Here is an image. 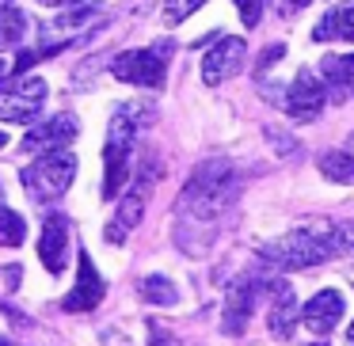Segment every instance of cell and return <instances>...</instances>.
<instances>
[{
  "label": "cell",
  "instance_id": "27",
  "mask_svg": "<svg viewBox=\"0 0 354 346\" xmlns=\"http://www.w3.org/2000/svg\"><path fill=\"white\" fill-rule=\"evenodd\" d=\"M313 0H274V8L282 12V16H297L301 8H308Z\"/></svg>",
  "mask_w": 354,
  "mask_h": 346
},
{
  "label": "cell",
  "instance_id": "1",
  "mask_svg": "<svg viewBox=\"0 0 354 346\" xmlns=\"http://www.w3.org/2000/svg\"><path fill=\"white\" fill-rule=\"evenodd\" d=\"M236 191L240 179L229 160H206L194 168V175L187 179L183 194H179V247L187 255H206L217 221L232 206Z\"/></svg>",
  "mask_w": 354,
  "mask_h": 346
},
{
  "label": "cell",
  "instance_id": "19",
  "mask_svg": "<svg viewBox=\"0 0 354 346\" xmlns=\"http://www.w3.org/2000/svg\"><path fill=\"white\" fill-rule=\"evenodd\" d=\"M138 293L149 300V305H160V308H168V305H176V300H179V289H176V285H171L164 274L141 278V282H138Z\"/></svg>",
  "mask_w": 354,
  "mask_h": 346
},
{
  "label": "cell",
  "instance_id": "9",
  "mask_svg": "<svg viewBox=\"0 0 354 346\" xmlns=\"http://www.w3.org/2000/svg\"><path fill=\"white\" fill-rule=\"evenodd\" d=\"M324 99H328V95H324V84L308 69H301L297 77H293L290 92H286L282 107L290 110V118H297V122H313V118H320Z\"/></svg>",
  "mask_w": 354,
  "mask_h": 346
},
{
  "label": "cell",
  "instance_id": "30",
  "mask_svg": "<svg viewBox=\"0 0 354 346\" xmlns=\"http://www.w3.org/2000/svg\"><path fill=\"white\" fill-rule=\"evenodd\" d=\"M4 145H8V137H4V133H0V148H4Z\"/></svg>",
  "mask_w": 354,
  "mask_h": 346
},
{
  "label": "cell",
  "instance_id": "8",
  "mask_svg": "<svg viewBox=\"0 0 354 346\" xmlns=\"http://www.w3.org/2000/svg\"><path fill=\"white\" fill-rule=\"evenodd\" d=\"M103 293H107V285H103V278H100V270H95L92 255L80 251V259H77V285L65 293L62 308H65V312H92V308L103 300Z\"/></svg>",
  "mask_w": 354,
  "mask_h": 346
},
{
  "label": "cell",
  "instance_id": "16",
  "mask_svg": "<svg viewBox=\"0 0 354 346\" xmlns=\"http://www.w3.org/2000/svg\"><path fill=\"white\" fill-rule=\"evenodd\" d=\"M320 80L335 99L354 95V54H328L320 61Z\"/></svg>",
  "mask_w": 354,
  "mask_h": 346
},
{
  "label": "cell",
  "instance_id": "2",
  "mask_svg": "<svg viewBox=\"0 0 354 346\" xmlns=\"http://www.w3.org/2000/svg\"><path fill=\"white\" fill-rule=\"evenodd\" d=\"M153 122V110L141 103H122L111 118L107 130V145H103V198H118L122 186L130 183V156H133V141L138 130Z\"/></svg>",
  "mask_w": 354,
  "mask_h": 346
},
{
  "label": "cell",
  "instance_id": "23",
  "mask_svg": "<svg viewBox=\"0 0 354 346\" xmlns=\"http://www.w3.org/2000/svg\"><path fill=\"white\" fill-rule=\"evenodd\" d=\"M282 54H286V46H282V42H274V46H267V50H263V54H259V61H255V77H259V80L267 77V73H270V65H274Z\"/></svg>",
  "mask_w": 354,
  "mask_h": 346
},
{
  "label": "cell",
  "instance_id": "5",
  "mask_svg": "<svg viewBox=\"0 0 354 346\" xmlns=\"http://www.w3.org/2000/svg\"><path fill=\"white\" fill-rule=\"evenodd\" d=\"M168 61H171V42H156V46H141V50H126L111 61V73L126 84L138 88H164L168 77Z\"/></svg>",
  "mask_w": 354,
  "mask_h": 346
},
{
  "label": "cell",
  "instance_id": "3",
  "mask_svg": "<svg viewBox=\"0 0 354 346\" xmlns=\"http://www.w3.org/2000/svg\"><path fill=\"white\" fill-rule=\"evenodd\" d=\"M331 255H339L335 244V224L320 221V224H301V229L286 232L282 240H270L259 247V259L274 262L278 270H305V267H320Z\"/></svg>",
  "mask_w": 354,
  "mask_h": 346
},
{
  "label": "cell",
  "instance_id": "13",
  "mask_svg": "<svg viewBox=\"0 0 354 346\" xmlns=\"http://www.w3.org/2000/svg\"><path fill=\"white\" fill-rule=\"evenodd\" d=\"M270 312H267V327L274 338H290L293 320H297V297H293V285L282 282V278H270Z\"/></svg>",
  "mask_w": 354,
  "mask_h": 346
},
{
  "label": "cell",
  "instance_id": "20",
  "mask_svg": "<svg viewBox=\"0 0 354 346\" xmlns=\"http://www.w3.org/2000/svg\"><path fill=\"white\" fill-rule=\"evenodd\" d=\"M24 31H27L24 12L12 8L8 0H0V50H4V46H16V42H24Z\"/></svg>",
  "mask_w": 354,
  "mask_h": 346
},
{
  "label": "cell",
  "instance_id": "15",
  "mask_svg": "<svg viewBox=\"0 0 354 346\" xmlns=\"http://www.w3.org/2000/svg\"><path fill=\"white\" fill-rule=\"evenodd\" d=\"M145 194H149V175H141V179H138V186L122 194V206H118V217L111 221V229H107V240H111V244L126 240V232H130L133 224L141 221V213H145Z\"/></svg>",
  "mask_w": 354,
  "mask_h": 346
},
{
  "label": "cell",
  "instance_id": "31",
  "mask_svg": "<svg viewBox=\"0 0 354 346\" xmlns=\"http://www.w3.org/2000/svg\"><path fill=\"white\" fill-rule=\"evenodd\" d=\"M0 346H12V343H8V338H0Z\"/></svg>",
  "mask_w": 354,
  "mask_h": 346
},
{
  "label": "cell",
  "instance_id": "26",
  "mask_svg": "<svg viewBox=\"0 0 354 346\" xmlns=\"http://www.w3.org/2000/svg\"><path fill=\"white\" fill-rule=\"evenodd\" d=\"M335 244H339V251H354V221L335 224Z\"/></svg>",
  "mask_w": 354,
  "mask_h": 346
},
{
  "label": "cell",
  "instance_id": "12",
  "mask_svg": "<svg viewBox=\"0 0 354 346\" xmlns=\"http://www.w3.org/2000/svg\"><path fill=\"white\" fill-rule=\"evenodd\" d=\"M39 259L50 274L65 270V259H69V224H65V217H57V213L46 217L42 236H39Z\"/></svg>",
  "mask_w": 354,
  "mask_h": 346
},
{
  "label": "cell",
  "instance_id": "7",
  "mask_svg": "<svg viewBox=\"0 0 354 346\" xmlns=\"http://www.w3.org/2000/svg\"><path fill=\"white\" fill-rule=\"evenodd\" d=\"M77 118L65 110V115H54V118H46V122H39V126H31V133L24 137V153H39V156H46V153H62L65 145H73V137H77Z\"/></svg>",
  "mask_w": 354,
  "mask_h": 346
},
{
  "label": "cell",
  "instance_id": "10",
  "mask_svg": "<svg viewBox=\"0 0 354 346\" xmlns=\"http://www.w3.org/2000/svg\"><path fill=\"white\" fill-rule=\"evenodd\" d=\"M255 297H259V282L255 278L232 282L229 297H225V312H221L225 335H244V327L252 323V312H255Z\"/></svg>",
  "mask_w": 354,
  "mask_h": 346
},
{
  "label": "cell",
  "instance_id": "6",
  "mask_svg": "<svg viewBox=\"0 0 354 346\" xmlns=\"http://www.w3.org/2000/svg\"><path fill=\"white\" fill-rule=\"evenodd\" d=\"M46 99V80L39 77H12L0 84V118L4 122H31Z\"/></svg>",
  "mask_w": 354,
  "mask_h": 346
},
{
  "label": "cell",
  "instance_id": "32",
  "mask_svg": "<svg viewBox=\"0 0 354 346\" xmlns=\"http://www.w3.org/2000/svg\"><path fill=\"white\" fill-rule=\"evenodd\" d=\"M313 346H324V343H313Z\"/></svg>",
  "mask_w": 354,
  "mask_h": 346
},
{
  "label": "cell",
  "instance_id": "17",
  "mask_svg": "<svg viewBox=\"0 0 354 346\" xmlns=\"http://www.w3.org/2000/svg\"><path fill=\"white\" fill-rule=\"evenodd\" d=\"M313 39L316 42H328V39L354 42V0H351V4H343V8H331L328 16L313 27Z\"/></svg>",
  "mask_w": 354,
  "mask_h": 346
},
{
  "label": "cell",
  "instance_id": "11",
  "mask_svg": "<svg viewBox=\"0 0 354 346\" xmlns=\"http://www.w3.org/2000/svg\"><path fill=\"white\" fill-rule=\"evenodd\" d=\"M244 39H236V35H229V39L214 42V46L206 50V57H202V80L206 84H221V80H229L232 73L244 65Z\"/></svg>",
  "mask_w": 354,
  "mask_h": 346
},
{
  "label": "cell",
  "instance_id": "22",
  "mask_svg": "<svg viewBox=\"0 0 354 346\" xmlns=\"http://www.w3.org/2000/svg\"><path fill=\"white\" fill-rule=\"evenodd\" d=\"M202 4H206V0H168V4H164V23H168V27H179L183 19H191L194 12L202 8Z\"/></svg>",
  "mask_w": 354,
  "mask_h": 346
},
{
  "label": "cell",
  "instance_id": "29",
  "mask_svg": "<svg viewBox=\"0 0 354 346\" xmlns=\"http://www.w3.org/2000/svg\"><path fill=\"white\" fill-rule=\"evenodd\" d=\"M346 343L354 346V320H351V327H346Z\"/></svg>",
  "mask_w": 354,
  "mask_h": 346
},
{
  "label": "cell",
  "instance_id": "18",
  "mask_svg": "<svg viewBox=\"0 0 354 346\" xmlns=\"http://www.w3.org/2000/svg\"><path fill=\"white\" fill-rule=\"evenodd\" d=\"M320 175L331 179V183H354V153H343V148H331V153L320 156Z\"/></svg>",
  "mask_w": 354,
  "mask_h": 346
},
{
  "label": "cell",
  "instance_id": "25",
  "mask_svg": "<svg viewBox=\"0 0 354 346\" xmlns=\"http://www.w3.org/2000/svg\"><path fill=\"white\" fill-rule=\"evenodd\" d=\"M236 8H240V19H244V27H259L263 0H236Z\"/></svg>",
  "mask_w": 354,
  "mask_h": 346
},
{
  "label": "cell",
  "instance_id": "24",
  "mask_svg": "<svg viewBox=\"0 0 354 346\" xmlns=\"http://www.w3.org/2000/svg\"><path fill=\"white\" fill-rule=\"evenodd\" d=\"M149 346H183L176 335H171L164 323H156V320H149Z\"/></svg>",
  "mask_w": 354,
  "mask_h": 346
},
{
  "label": "cell",
  "instance_id": "14",
  "mask_svg": "<svg viewBox=\"0 0 354 346\" xmlns=\"http://www.w3.org/2000/svg\"><path fill=\"white\" fill-rule=\"evenodd\" d=\"M339 316H343V297H339L335 289H320L313 300L305 305V312H301V323L308 327V335H328L331 327L339 323Z\"/></svg>",
  "mask_w": 354,
  "mask_h": 346
},
{
  "label": "cell",
  "instance_id": "28",
  "mask_svg": "<svg viewBox=\"0 0 354 346\" xmlns=\"http://www.w3.org/2000/svg\"><path fill=\"white\" fill-rule=\"evenodd\" d=\"M39 4H46V8H62V4H77V0H39Z\"/></svg>",
  "mask_w": 354,
  "mask_h": 346
},
{
  "label": "cell",
  "instance_id": "21",
  "mask_svg": "<svg viewBox=\"0 0 354 346\" xmlns=\"http://www.w3.org/2000/svg\"><path fill=\"white\" fill-rule=\"evenodd\" d=\"M24 236H27L24 217H19L16 209L0 206V244H4V247H19V244H24Z\"/></svg>",
  "mask_w": 354,
  "mask_h": 346
},
{
  "label": "cell",
  "instance_id": "4",
  "mask_svg": "<svg viewBox=\"0 0 354 346\" xmlns=\"http://www.w3.org/2000/svg\"><path fill=\"white\" fill-rule=\"evenodd\" d=\"M73 175H77V156L73 153H46L39 156V160L31 164V168H24V186H27V198L35 202H54L62 198L65 191H69Z\"/></svg>",
  "mask_w": 354,
  "mask_h": 346
}]
</instances>
